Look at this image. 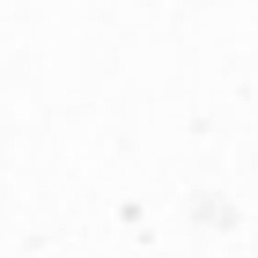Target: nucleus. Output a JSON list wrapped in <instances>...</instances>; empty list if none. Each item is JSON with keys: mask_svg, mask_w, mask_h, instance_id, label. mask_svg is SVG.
Instances as JSON below:
<instances>
[]
</instances>
